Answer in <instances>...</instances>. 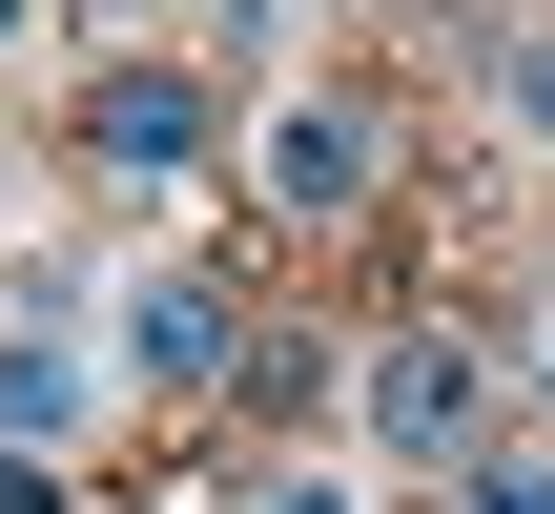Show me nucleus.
I'll return each mask as SVG.
<instances>
[{"instance_id":"nucleus-1","label":"nucleus","mask_w":555,"mask_h":514,"mask_svg":"<svg viewBox=\"0 0 555 514\" xmlns=\"http://www.w3.org/2000/svg\"><path fill=\"white\" fill-rule=\"evenodd\" d=\"M247 185H268V247L371 268V247H391V206H412V103H391V82H309V103H268Z\"/></svg>"},{"instance_id":"nucleus-2","label":"nucleus","mask_w":555,"mask_h":514,"mask_svg":"<svg viewBox=\"0 0 555 514\" xmlns=\"http://www.w3.org/2000/svg\"><path fill=\"white\" fill-rule=\"evenodd\" d=\"M350 412H371V453L391 474H474V453H515V350L474 330V309H391L371 350H350Z\"/></svg>"},{"instance_id":"nucleus-3","label":"nucleus","mask_w":555,"mask_h":514,"mask_svg":"<svg viewBox=\"0 0 555 514\" xmlns=\"http://www.w3.org/2000/svg\"><path fill=\"white\" fill-rule=\"evenodd\" d=\"M206 144H227V82H206L185 41H103V62L62 82V165H82L103 206H185Z\"/></svg>"},{"instance_id":"nucleus-4","label":"nucleus","mask_w":555,"mask_h":514,"mask_svg":"<svg viewBox=\"0 0 555 514\" xmlns=\"http://www.w3.org/2000/svg\"><path fill=\"white\" fill-rule=\"evenodd\" d=\"M247 330H268V309H247L227 268H144V288H124V391H144V412H227V391H247Z\"/></svg>"},{"instance_id":"nucleus-5","label":"nucleus","mask_w":555,"mask_h":514,"mask_svg":"<svg viewBox=\"0 0 555 514\" xmlns=\"http://www.w3.org/2000/svg\"><path fill=\"white\" fill-rule=\"evenodd\" d=\"M82 433H103V371L62 330H0V453H82Z\"/></svg>"},{"instance_id":"nucleus-6","label":"nucleus","mask_w":555,"mask_h":514,"mask_svg":"<svg viewBox=\"0 0 555 514\" xmlns=\"http://www.w3.org/2000/svg\"><path fill=\"white\" fill-rule=\"evenodd\" d=\"M330 371H350V350H330L309 309H268V330H247V391H227V412H247V433H309V412H330Z\"/></svg>"},{"instance_id":"nucleus-7","label":"nucleus","mask_w":555,"mask_h":514,"mask_svg":"<svg viewBox=\"0 0 555 514\" xmlns=\"http://www.w3.org/2000/svg\"><path fill=\"white\" fill-rule=\"evenodd\" d=\"M453 514H555V433H515V453H474V474H453Z\"/></svg>"},{"instance_id":"nucleus-8","label":"nucleus","mask_w":555,"mask_h":514,"mask_svg":"<svg viewBox=\"0 0 555 514\" xmlns=\"http://www.w3.org/2000/svg\"><path fill=\"white\" fill-rule=\"evenodd\" d=\"M494 103H515V144H555V21H515V41H494Z\"/></svg>"},{"instance_id":"nucleus-9","label":"nucleus","mask_w":555,"mask_h":514,"mask_svg":"<svg viewBox=\"0 0 555 514\" xmlns=\"http://www.w3.org/2000/svg\"><path fill=\"white\" fill-rule=\"evenodd\" d=\"M0 514H62V453H0Z\"/></svg>"},{"instance_id":"nucleus-10","label":"nucleus","mask_w":555,"mask_h":514,"mask_svg":"<svg viewBox=\"0 0 555 514\" xmlns=\"http://www.w3.org/2000/svg\"><path fill=\"white\" fill-rule=\"evenodd\" d=\"M247 514H350V474H268V494H247Z\"/></svg>"},{"instance_id":"nucleus-11","label":"nucleus","mask_w":555,"mask_h":514,"mask_svg":"<svg viewBox=\"0 0 555 514\" xmlns=\"http://www.w3.org/2000/svg\"><path fill=\"white\" fill-rule=\"evenodd\" d=\"M21 21H41V0H0V41H21Z\"/></svg>"},{"instance_id":"nucleus-12","label":"nucleus","mask_w":555,"mask_h":514,"mask_svg":"<svg viewBox=\"0 0 555 514\" xmlns=\"http://www.w3.org/2000/svg\"><path fill=\"white\" fill-rule=\"evenodd\" d=\"M535 412H555V350H535Z\"/></svg>"}]
</instances>
